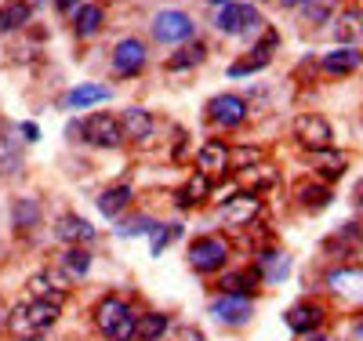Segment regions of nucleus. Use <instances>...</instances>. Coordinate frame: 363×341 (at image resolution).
Listing matches in <instances>:
<instances>
[{
    "label": "nucleus",
    "instance_id": "obj_1",
    "mask_svg": "<svg viewBox=\"0 0 363 341\" xmlns=\"http://www.w3.org/2000/svg\"><path fill=\"white\" fill-rule=\"evenodd\" d=\"M95 327L99 334H106L109 341H135V327H138V313L120 298V294H106L95 305Z\"/></svg>",
    "mask_w": 363,
    "mask_h": 341
},
{
    "label": "nucleus",
    "instance_id": "obj_2",
    "mask_svg": "<svg viewBox=\"0 0 363 341\" xmlns=\"http://www.w3.org/2000/svg\"><path fill=\"white\" fill-rule=\"evenodd\" d=\"M258 26H262V15H258V8L255 4H225V8H218V15H215V29L218 33H225V37H247V33H258Z\"/></svg>",
    "mask_w": 363,
    "mask_h": 341
},
{
    "label": "nucleus",
    "instance_id": "obj_3",
    "mask_svg": "<svg viewBox=\"0 0 363 341\" xmlns=\"http://www.w3.org/2000/svg\"><path fill=\"white\" fill-rule=\"evenodd\" d=\"M80 138L95 149H120L124 145V131H120V120L113 113H91L80 123Z\"/></svg>",
    "mask_w": 363,
    "mask_h": 341
},
{
    "label": "nucleus",
    "instance_id": "obj_4",
    "mask_svg": "<svg viewBox=\"0 0 363 341\" xmlns=\"http://www.w3.org/2000/svg\"><path fill=\"white\" fill-rule=\"evenodd\" d=\"M225 262H229V243L222 236H196L189 243V265L196 272H203V276L218 272V269H225Z\"/></svg>",
    "mask_w": 363,
    "mask_h": 341
},
{
    "label": "nucleus",
    "instance_id": "obj_5",
    "mask_svg": "<svg viewBox=\"0 0 363 341\" xmlns=\"http://www.w3.org/2000/svg\"><path fill=\"white\" fill-rule=\"evenodd\" d=\"M294 138L301 142V149H309V152H323V149L335 145V131H330V123L320 113H301L294 120Z\"/></svg>",
    "mask_w": 363,
    "mask_h": 341
},
{
    "label": "nucleus",
    "instance_id": "obj_6",
    "mask_svg": "<svg viewBox=\"0 0 363 341\" xmlns=\"http://www.w3.org/2000/svg\"><path fill=\"white\" fill-rule=\"evenodd\" d=\"M153 37L160 44H186L193 40V18L178 8H167V11H157L153 18Z\"/></svg>",
    "mask_w": 363,
    "mask_h": 341
},
{
    "label": "nucleus",
    "instance_id": "obj_7",
    "mask_svg": "<svg viewBox=\"0 0 363 341\" xmlns=\"http://www.w3.org/2000/svg\"><path fill=\"white\" fill-rule=\"evenodd\" d=\"M207 116H211V123L233 131V128H240V123L247 120V102L240 95H229V91H225V95H215L207 102Z\"/></svg>",
    "mask_w": 363,
    "mask_h": 341
},
{
    "label": "nucleus",
    "instance_id": "obj_8",
    "mask_svg": "<svg viewBox=\"0 0 363 341\" xmlns=\"http://www.w3.org/2000/svg\"><path fill=\"white\" fill-rule=\"evenodd\" d=\"M251 313H255V305L244 294H218L215 301H211V316H215L218 323H225V327H244L251 320Z\"/></svg>",
    "mask_w": 363,
    "mask_h": 341
},
{
    "label": "nucleus",
    "instance_id": "obj_9",
    "mask_svg": "<svg viewBox=\"0 0 363 341\" xmlns=\"http://www.w3.org/2000/svg\"><path fill=\"white\" fill-rule=\"evenodd\" d=\"M145 44L138 37H124L116 47H113V69L116 77H138L145 69Z\"/></svg>",
    "mask_w": 363,
    "mask_h": 341
},
{
    "label": "nucleus",
    "instance_id": "obj_10",
    "mask_svg": "<svg viewBox=\"0 0 363 341\" xmlns=\"http://www.w3.org/2000/svg\"><path fill=\"white\" fill-rule=\"evenodd\" d=\"M327 287H330V294H338L342 301L363 305V269H352V265L330 269L327 272Z\"/></svg>",
    "mask_w": 363,
    "mask_h": 341
},
{
    "label": "nucleus",
    "instance_id": "obj_11",
    "mask_svg": "<svg viewBox=\"0 0 363 341\" xmlns=\"http://www.w3.org/2000/svg\"><path fill=\"white\" fill-rule=\"evenodd\" d=\"M323 320H327V308L316 305V301H298V305L287 308V316H284V323L294 334H313V330L323 327Z\"/></svg>",
    "mask_w": 363,
    "mask_h": 341
},
{
    "label": "nucleus",
    "instance_id": "obj_12",
    "mask_svg": "<svg viewBox=\"0 0 363 341\" xmlns=\"http://www.w3.org/2000/svg\"><path fill=\"white\" fill-rule=\"evenodd\" d=\"M258 214H262L258 193H236V196L222 200V218H225L229 225H247V222L258 218Z\"/></svg>",
    "mask_w": 363,
    "mask_h": 341
},
{
    "label": "nucleus",
    "instance_id": "obj_13",
    "mask_svg": "<svg viewBox=\"0 0 363 341\" xmlns=\"http://www.w3.org/2000/svg\"><path fill=\"white\" fill-rule=\"evenodd\" d=\"M277 29H269L265 33V40L262 44H255L251 51H247V58H240V62H233L229 66V73L233 77H247V73H258V69H265L269 62H272V47H277Z\"/></svg>",
    "mask_w": 363,
    "mask_h": 341
},
{
    "label": "nucleus",
    "instance_id": "obj_14",
    "mask_svg": "<svg viewBox=\"0 0 363 341\" xmlns=\"http://www.w3.org/2000/svg\"><path fill=\"white\" fill-rule=\"evenodd\" d=\"M211 189H215V181H211V174L196 171V174H189V178H186V185L178 189L174 203H178L182 211H193V207H200L203 200H211Z\"/></svg>",
    "mask_w": 363,
    "mask_h": 341
},
{
    "label": "nucleus",
    "instance_id": "obj_15",
    "mask_svg": "<svg viewBox=\"0 0 363 341\" xmlns=\"http://www.w3.org/2000/svg\"><path fill=\"white\" fill-rule=\"evenodd\" d=\"M55 240H62V243H69V247L91 243V240H95V225H91L87 218H80V214H62V218H58V225H55Z\"/></svg>",
    "mask_w": 363,
    "mask_h": 341
},
{
    "label": "nucleus",
    "instance_id": "obj_16",
    "mask_svg": "<svg viewBox=\"0 0 363 341\" xmlns=\"http://www.w3.org/2000/svg\"><path fill=\"white\" fill-rule=\"evenodd\" d=\"M120 120V131H124V142H145L149 135H153V116H149L145 109L131 106L116 116Z\"/></svg>",
    "mask_w": 363,
    "mask_h": 341
},
{
    "label": "nucleus",
    "instance_id": "obj_17",
    "mask_svg": "<svg viewBox=\"0 0 363 341\" xmlns=\"http://www.w3.org/2000/svg\"><path fill=\"white\" fill-rule=\"evenodd\" d=\"M58 313H62V305L51 301V298H29V301H26V320L33 323L37 334L51 330V327L58 323Z\"/></svg>",
    "mask_w": 363,
    "mask_h": 341
},
{
    "label": "nucleus",
    "instance_id": "obj_18",
    "mask_svg": "<svg viewBox=\"0 0 363 341\" xmlns=\"http://www.w3.org/2000/svg\"><path fill=\"white\" fill-rule=\"evenodd\" d=\"M359 62H363V55H359V47H335V51H327L323 58H320V69L323 73H330V77H345V73H352V69H359Z\"/></svg>",
    "mask_w": 363,
    "mask_h": 341
},
{
    "label": "nucleus",
    "instance_id": "obj_19",
    "mask_svg": "<svg viewBox=\"0 0 363 341\" xmlns=\"http://www.w3.org/2000/svg\"><path fill=\"white\" fill-rule=\"evenodd\" d=\"M196 167H200L203 174L229 171V145L218 142V138H207V142L196 149Z\"/></svg>",
    "mask_w": 363,
    "mask_h": 341
},
{
    "label": "nucleus",
    "instance_id": "obj_20",
    "mask_svg": "<svg viewBox=\"0 0 363 341\" xmlns=\"http://www.w3.org/2000/svg\"><path fill=\"white\" fill-rule=\"evenodd\" d=\"M109 95H113V87H109V84H77L69 95L62 99V106H66V109H87V106L106 102Z\"/></svg>",
    "mask_w": 363,
    "mask_h": 341
},
{
    "label": "nucleus",
    "instance_id": "obj_21",
    "mask_svg": "<svg viewBox=\"0 0 363 341\" xmlns=\"http://www.w3.org/2000/svg\"><path fill=\"white\" fill-rule=\"evenodd\" d=\"M258 284H262L258 269H236V272H225L218 280V294H244V298H251L258 291Z\"/></svg>",
    "mask_w": 363,
    "mask_h": 341
},
{
    "label": "nucleus",
    "instance_id": "obj_22",
    "mask_svg": "<svg viewBox=\"0 0 363 341\" xmlns=\"http://www.w3.org/2000/svg\"><path fill=\"white\" fill-rule=\"evenodd\" d=\"M335 37L338 44L345 47H356L363 40V8H345L338 18H335Z\"/></svg>",
    "mask_w": 363,
    "mask_h": 341
},
{
    "label": "nucleus",
    "instance_id": "obj_23",
    "mask_svg": "<svg viewBox=\"0 0 363 341\" xmlns=\"http://www.w3.org/2000/svg\"><path fill=\"white\" fill-rule=\"evenodd\" d=\"M255 269H258V276H262L265 284H284V276L291 272V258L280 255V251H262L258 262H255Z\"/></svg>",
    "mask_w": 363,
    "mask_h": 341
},
{
    "label": "nucleus",
    "instance_id": "obj_24",
    "mask_svg": "<svg viewBox=\"0 0 363 341\" xmlns=\"http://www.w3.org/2000/svg\"><path fill=\"white\" fill-rule=\"evenodd\" d=\"M327 251L330 255H342V258H349V255H356L359 251V247H363V229L352 222V225H342L335 236H327Z\"/></svg>",
    "mask_w": 363,
    "mask_h": 341
},
{
    "label": "nucleus",
    "instance_id": "obj_25",
    "mask_svg": "<svg viewBox=\"0 0 363 341\" xmlns=\"http://www.w3.org/2000/svg\"><path fill=\"white\" fill-rule=\"evenodd\" d=\"M131 200H135V189H131L128 181H120V185H113V189H106V193L99 196V211L106 214V218H116L120 211L131 207Z\"/></svg>",
    "mask_w": 363,
    "mask_h": 341
},
{
    "label": "nucleus",
    "instance_id": "obj_26",
    "mask_svg": "<svg viewBox=\"0 0 363 341\" xmlns=\"http://www.w3.org/2000/svg\"><path fill=\"white\" fill-rule=\"evenodd\" d=\"M102 22H106V11H102V4H80L77 8V15H73V29H77V37H95L99 29H102Z\"/></svg>",
    "mask_w": 363,
    "mask_h": 341
},
{
    "label": "nucleus",
    "instance_id": "obj_27",
    "mask_svg": "<svg viewBox=\"0 0 363 341\" xmlns=\"http://www.w3.org/2000/svg\"><path fill=\"white\" fill-rule=\"evenodd\" d=\"M58 269H62L66 276H69V280H84V276L91 272V251H87V247H66V255L62 258H58Z\"/></svg>",
    "mask_w": 363,
    "mask_h": 341
},
{
    "label": "nucleus",
    "instance_id": "obj_28",
    "mask_svg": "<svg viewBox=\"0 0 363 341\" xmlns=\"http://www.w3.org/2000/svg\"><path fill=\"white\" fill-rule=\"evenodd\" d=\"M29 18H33V8H29L26 0H8V4L0 8V33H15V29H22Z\"/></svg>",
    "mask_w": 363,
    "mask_h": 341
},
{
    "label": "nucleus",
    "instance_id": "obj_29",
    "mask_svg": "<svg viewBox=\"0 0 363 341\" xmlns=\"http://www.w3.org/2000/svg\"><path fill=\"white\" fill-rule=\"evenodd\" d=\"M167 330H171V316H164V313H142L138 327H135V337L138 341H160Z\"/></svg>",
    "mask_w": 363,
    "mask_h": 341
},
{
    "label": "nucleus",
    "instance_id": "obj_30",
    "mask_svg": "<svg viewBox=\"0 0 363 341\" xmlns=\"http://www.w3.org/2000/svg\"><path fill=\"white\" fill-rule=\"evenodd\" d=\"M37 222H40V203L33 196H18L11 203V225L22 233V229H37Z\"/></svg>",
    "mask_w": 363,
    "mask_h": 341
},
{
    "label": "nucleus",
    "instance_id": "obj_31",
    "mask_svg": "<svg viewBox=\"0 0 363 341\" xmlns=\"http://www.w3.org/2000/svg\"><path fill=\"white\" fill-rule=\"evenodd\" d=\"M207 58V47L200 40H186L171 58H167V69H189V66H200V62Z\"/></svg>",
    "mask_w": 363,
    "mask_h": 341
},
{
    "label": "nucleus",
    "instance_id": "obj_32",
    "mask_svg": "<svg viewBox=\"0 0 363 341\" xmlns=\"http://www.w3.org/2000/svg\"><path fill=\"white\" fill-rule=\"evenodd\" d=\"M301 18H306L309 26H323L330 15H335V8H338V0H301Z\"/></svg>",
    "mask_w": 363,
    "mask_h": 341
},
{
    "label": "nucleus",
    "instance_id": "obj_33",
    "mask_svg": "<svg viewBox=\"0 0 363 341\" xmlns=\"http://www.w3.org/2000/svg\"><path fill=\"white\" fill-rule=\"evenodd\" d=\"M330 200H335V196H330L327 185H301V189H298V203L306 211H323Z\"/></svg>",
    "mask_w": 363,
    "mask_h": 341
},
{
    "label": "nucleus",
    "instance_id": "obj_34",
    "mask_svg": "<svg viewBox=\"0 0 363 341\" xmlns=\"http://www.w3.org/2000/svg\"><path fill=\"white\" fill-rule=\"evenodd\" d=\"M8 330L18 337V341H37L40 334L33 330V323L26 320V301H18L15 308H11V316H8Z\"/></svg>",
    "mask_w": 363,
    "mask_h": 341
},
{
    "label": "nucleus",
    "instance_id": "obj_35",
    "mask_svg": "<svg viewBox=\"0 0 363 341\" xmlns=\"http://www.w3.org/2000/svg\"><path fill=\"white\" fill-rule=\"evenodd\" d=\"M262 152L255 145H240V149H229V171H247L251 164H258Z\"/></svg>",
    "mask_w": 363,
    "mask_h": 341
},
{
    "label": "nucleus",
    "instance_id": "obj_36",
    "mask_svg": "<svg viewBox=\"0 0 363 341\" xmlns=\"http://www.w3.org/2000/svg\"><path fill=\"white\" fill-rule=\"evenodd\" d=\"M29 294H33V298H51V301H58V305H62V298H58V294H51V280H48V272L29 276Z\"/></svg>",
    "mask_w": 363,
    "mask_h": 341
},
{
    "label": "nucleus",
    "instance_id": "obj_37",
    "mask_svg": "<svg viewBox=\"0 0 363 341\" xmlns=\"http://www.w3.org/2000/svg\"><path fill=\"white\" fill-rule=\"evenodd\" d=\"M178 225H153V255H164V247L178 236Z\"/></svg>",
    "mask_w": 363,
    "mask_h": 341
},
{
    "label": "nucleus",
    "instance_id": "obj_38",
    "mask_svg": "<svg viewBox=\"0 0 363 341\" xmlns=\"http://www.w3.org/2000/svg\"><path fill=\"white\" fill-rule=\"evenodd\" d=\"M153 218H145V214H138V218H131V222H124L120 225V236H138V233H153Z\"/></svg>",
    "mask_w": 363,
    "mask_h": 341
},
{
    "label": "nucleus",
    "instance_id": "obj_39",
    "mask_svg": "<svg viewBox=\"0 0 363 341\" xmlns=\"http://www.w3.org/2000/svg\"><path fill=\"white\" fill-rule=\"evenodd\" d=\"M22 135H26L29 142H37V138H40V131H37V123H22Z\"/></svg>",
    "mask_w": 363,
    "mask_h": 341
},
{
    "label": "nucleus",
    "instance_id": "obj_40",
    "mask_svg": "<svg viewBox=\"0 0 363 341\" xmlns=\"http://www.w3.org/2000/svg\"><path fill=\"white\" fill-rule=\"evenodd\" d=\"M356 211L363 214V181H359V189H356Z\"/></svg>",
    "mask_w": 363,
    "mask_h": 341
},
{
    "label": "nucleus",
    "instance_id": "obj_41",
    "mask_svg": "<svg viewBox=\"0 0 363 341\" xmlns=\"http://www.w3.org/2000/svg\"><path fill=\"white\" fill-rule=\"evenodd\" d=\"M58 8H62V11H73V8H77V0H58Z\"/></svg>",
    "mask_w": 363,
    "mask_h": 341
},
{
    "label": "nucleus",
    "instance_id": "obj_42",
    "mask_svg": "<svg viewBox=\"0 0 363 341\" xmlns=\"http://www.w3.org/2000/svg\"><path fill=\"white\" fill-rule=\"evenodd\" d=\"M207 4H218V8H225V4H236V0H207Z\"/></svg>",
    "mask_w": 363,
    "mask_h": 341
},
{
    "label": "nucleus",
    "instance_id": "obj_43",
    "mask_svg": "<svg viewBox=\"0 0 363 341\" xmlns=\"http://www.w3.org/2000/svg\"><path fill=\"white\" fill-rule=\"evenodd\" d=\"M280 4H284V8H298V4H301V0H280Z\"/></svg>",
    "mask_w": 363,
    "mask_h": 341
},
{
    "label": "nucleus",
    "instance_id": "obj_44",
    "mask_svg": "<svg viewBox=\"0 0 363 341\" xmlns=\"http://www.w3.org/2000/svg\"><path fill=\"white\" fill-rule=\"evenodd\" d=\"M306 341H327L323 334H306Z\"/></svg>",
    "mask_w": 363,
    "mask_h": 341
}]
</instances>
